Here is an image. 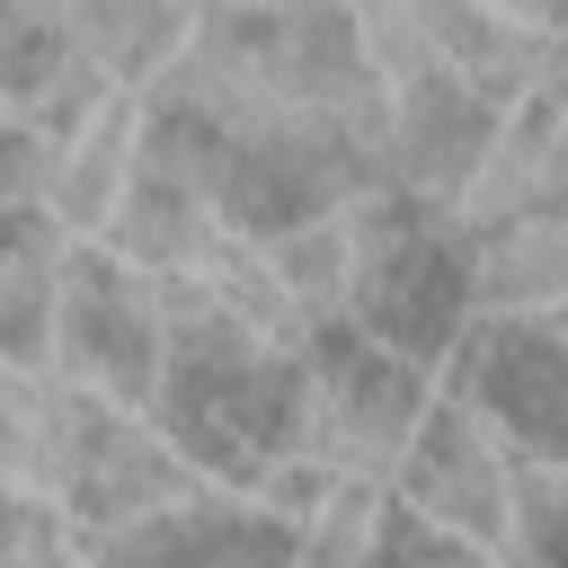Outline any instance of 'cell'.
Returning a JSON list of instances; mask_svg holds the SVG:
<instances>
[{"label":"cell","mask_w":568,"mask_h":568,"mask_svg":"<svg viewBox=\"0 0 568 568\" xmlns=\"http://www.w3.org/2000/svg\"><path fill=\"white\" fill-rule=\"evenodd\" d=\"M390 497L417 524H435V532H462L479 550H506V524H515V453H506V435L479 408H462L453 390H435L408 462L390 470Z\"/></svg>","instance_id":"8"},{"label":"cell","mask_w":568,"mask_h":568,"mask_svg":"<svg viewBox=\"0 0 568 568\" xmlns=\"http://www.w3.org/2000/svg\"><path fill=\"white\" fill-rule=\"evenodd\" d=\"M80 550H89V568H302V532L231 488H204L169 515L80 541Z\"/></svg>","instance_id":"9"},{"label":"cell","mask_w":568,"mask_h":568,"mask_svg":"<svg viewBox=\"0 0 568 568\" xmlns=\"http://www.w3.org/2000/svg\"><path fill=\"white\" fill-rule=\"evenodd\" d=\"M435 408V373L373 346L364 328H320L302 346V453L337 479H390Z\"/></svg>","instance_id":"4"},{"label":"cell","mask_w":568,"mask_h":568,"mask_svg":"<svg viewBox=\"0 0 568 568\" xmlns=\"http://www.w3.org/2000/svg\"><path fill=\"white\" fill-rule=\"evenodd\" d=\"M160 364H169V311H160V275H133L115 248L80 240L62 257V311H53V373L98 390L106 408L151 417L160 399Z\"/></svg>","instance_id":"5"},{"label":"cell","mask_w":568,"mask_h":568,"mask_svg":"<svg viewBox=\"0 0 568 568\" xmlns=\"http://www.w3.org/2000/svg\"><path fill=\"white\" fill-rule=\"evenodd\" d=\"M213 240H222V213H213L204 178H195L169 142L142 133L133 186H124V204H115V222H106L98 248H115L133 275H195V266L213 257Z\"/></svg>","instance_id":"11"},{"label":"cell","mask_w":568,"mask_h":568,"mask_svg":"<svg viewBox=\"0 0 568 568\" xmlns=\"http://www.w3.org/2000/svg\"><path fill=\"white\" fill-rule=\"evenodd\" d=\"M479 320H559L568 311V222H497L470 231Z\"/></svg>","instance_id":"15"},{"label":"cell","mask_w":568,"mask_h":568,"mask_svg":"<svg viewBox=\"0 0 568 568\" xmlns=\"http://www.w3.org/2000/svg\"><path fill=\"white\" fill-rule=\"evenodd\" d=\"M337 222H346V248H355L346 328H364L373 346L444 373V355L479 320V293H470V222L453 204H417L399 186H364L355 204H337Z\"/></svg>","instance_id":"2"},{"label":"cell","mask_w":568,"mask_h":568,"mask_svg":"<svg viewBox=\"0 0 568 568\" xmlns=\"http://www.w3.org/2000/svg\"><path fill=\"white\" fill-rule=\"evenodd\" d=\"M160 311H169V364L151 426L186 453L204 488L248 497L275 462L302 453V355L231 320L195 275H160Z\"/></svg>","instance_id":"1"},{"label":"cell","mask_w":568,"mask_h":568,"mask_svg":"<svg viewBox=\"0 0 568 568\" xmlns=\"http://www.w3.org/2000/svg\"><path fill=\"white\" fill-rule=\"evenodd\" d=\"M435 390L479 408L515 462L568 470V346L550 337V320H470L462 346L444 355Z\"/></svg>","instance_id":"6"},{"label":"cell","mask_w":568,"mask_h":568,"mask_svg":"<svg viewBox=\"0 0 568 568\" xmlns=\"http://www.w3.org/2000/svg\"><path fill=\"white\" fill-rule=\"evenodd\" d=\"M266 257H275V284H284V302L302 311L311 337L346 320V302H355V248H346V222H337V213L266 240Z\"/></svg>","instance_id":"16"},{"label":"cell","mask_w":568,"mask_h":568,"mask_svg":"<svg viewBox=\"0 0 568 568\" xmlns=\"http://www.w3.org/2000/svg\"><path fill=\"white\" fill-rule=\"evenodd\" d=\"M133 151H142V98H115L89 133H71L53 151V178H44V213L62 222V240H106L124 186H133Z\"/></svg>","instance_id":"13"},{"label":"cell","mask_w":568,"mask_h":568,"mask_svg":"<svg viewBox=\"0 0 568 568\" xmlns=\"http://www.w3.org/2000/svg\"><path fill=\"white\" fill-rule=\"evenodd\" d=\"M62 18H71V44L124 98H151L169 80V62L195 44V9H178V0H62Z\"/></svg>","instance_id":"14"},{"label":"cell","mask_w":568,"mask_h":568,"mask_svg":"<svg viewBox=\"0 0 568 568\" xmlns=\"http://www.w3.org/2000/svg\"><path fill=\"white\" fill-rule=\"evenodd\" d=\"M390 532V479H337L328 506L302 524V568H373Z\"/></svg>","instance_id":"18"},{"label":"cell","mask_w":568,"mask_h":568,"mask_svg":"<svg viewBox=\"0 0 568 568\" xmlns=\"http://www.w3.org/2000/svg\"><path fill=\"white\" fill-rule=\"evenodd\" d=\"M470 231L497 222H568V62L550 71V89H532L524 106H506L497 151L479 169V186L462 195Z\"/></svg>","instance_id":"10"},{"label":"cell","mask_w":568,"mask_h":568,"mask_svg":"<svg viewBox=\"0 0 568 568\" xmlns=\"http://www.w3.org/2000/svg\"><path fill=\"white\" fill-rule=\"evenodd\" d=\"M71 62H80V44H71L62 0H0V106L9 115H36Z\"/></svg>","instance_id":"17"},{"label":"cell","mask_w":568,"mask_h":568,"mask_svg":"<svg viewBox=\"0 0 568 568\" xmlns=\"http://www.w3.org/2000/svg\"><path fill=\"white\" fill-rule=\"evenodd\" d=\"M0 506H44V373L0 364Z\"/></svg>","instance_id":"19"},{"label":"cell","mask_w":568,"mask_h":568,"mask_svg":"<svg viewBox=\"0 0 568 568\" xmlns=\"http://www.w3.org/2000/svg\"><path fill=\"white\" fill-rule=\"evenodd\" d=\"M373 568H515L506 550H479V541H462V532H435V524H417L399 497H390V532H382V559Z\"/></svg>","instance_id":"21"},{"label":"cell","mask_w":568,"mask_h":568,"mask_svg":"<svg viewBox=\"0 0 568 568\" xmlns=\"http://www.w3.org/2000/svg\"><path fill=\"white\" fill-rule=\"evenodd\" d=\"M497 124H506V106L479 98L444 62L408 71V80H382V169L417 204H453L462 213V195L479 186V169L497 151Z\"/></svg>","instance_id":"7"},{"label":"cell","mask_w":568,"mask_h":568,"mask_svg":"<svg viewBox=\"0 0 568 568\" xmlns=\"http://www.w3.org/2000/svg\"><path fill=\"white\" fill-rule=\"evenodd\" d=\"M186 497H204V479L186 470V453H178L151 417L106 408L98 390L44 373V506H53L80 541L124 532V524H142V515H169V506H186Z\"/></svg>","instance_id":"3"},{"label":"cell","mask_w":568,"mask_h":568,"mask_svg":"<svg viewBox=\"0 0 568 568\" xmlns=\"http://www.w3.org/2000/svg\"><path fill=\"white\" fill-rule=\"evenodd\" d=\"M506 550H515L524 568H568V470H559V462H515Z\"/></svg>","instance_id":"20"},{"label":"cell","mask_w":568,"mask_h":568,"mask_svg":"<svg viewBox=\"0 0 568 568\" xmlns=\"http://www.w3.org/2000/svg\"><path fill=\"white\" fill-rule=\"evenodd\" d=\"M62 222L44 204L0 213V364L9 373H53V311H62Z\"/></svg>","instance_id":"12"}]
</instances>
